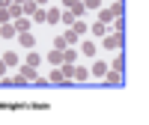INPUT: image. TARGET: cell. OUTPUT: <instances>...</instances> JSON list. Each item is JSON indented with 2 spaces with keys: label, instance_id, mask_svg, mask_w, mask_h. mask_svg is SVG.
I'll use <instances>...</instances> for the list:
<instances>
[{
  "label": "cell",
  "instance_id": "6da1fadb",
  "mask_svg": "<svg viewBox=\"0 0 149 125\" xmlns=\"http://www.w3.org/2000/svg\"><path fill=\"white\" fill-rule=\"evenodd\" d=\"M93 74H95V78H102V74H104V63H95V66H93Z\"/></svg>",
  "mask_w": 149,
  "mask_h": 125
},
{
  "label": "cell",
  "instance_id": "7a4b0ae2",
  "mask_svg": "<svg viewBox=\"0 0 149 125\" xmlns=\"http://www.w3.org/2000/svg\"><path fill=\"white\" fill-rule=\"evenodd\" d=\"M74 78H78V81H86V69H74Z\"/></svg>",
  "mask_w": 149,
  "mask_h": 125
},
{
  "label": "cell",
  "instance_id": "3957f363",
  "mask_svg": "<svg viewBox=\"0 0 149 125\" xmlns=\"http://www.w3.org/2000/svg\"><path fill=\"white\" fill-rule=\"evenodd\" d=\"M3 72H6V66H3V63H0V74H3Z\"/></svg>",
  "mask_w": 149,
  "mask_h": 125
}]
</instances>
